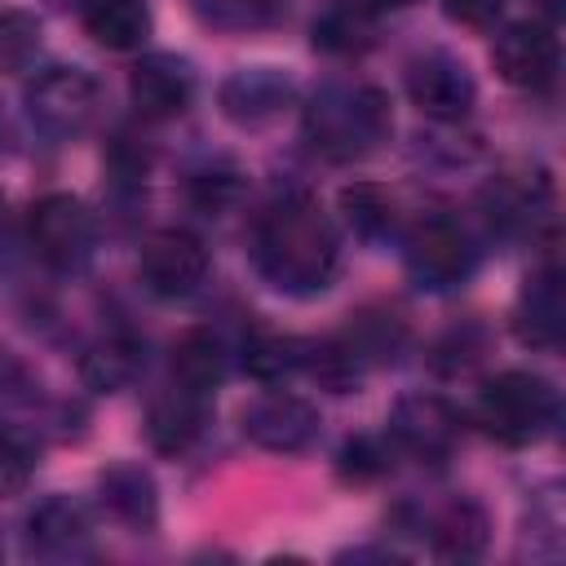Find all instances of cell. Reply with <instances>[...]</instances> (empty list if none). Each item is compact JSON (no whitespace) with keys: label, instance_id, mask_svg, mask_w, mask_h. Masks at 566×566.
<instances>
[{"label":"cell","instance_id":"cell-1","mask_svg":"<svg viewBox=\"0 0 566 566\" xmlns=\"http://www.w3.org/2000/svg\"><path fill=\"white\" fill-rule=\"evenodd\" d=\"M252 261L270 287L287 296H314L332 283L340 243L314 199L287 195L261 212L252 230Z\"/></svg>","mask_w":566,"mask_h":566},{"label":"cell","instance_id":"cell-2","mask_svg":"<svg viewBox=\"0 0 566 566\" xmlns=\"http://www.w3.org/2000/svg\"><path fill=\"white\" fill-rule=\"evenodd\" d=\"M310 146L327 159H358L389 137V102L371 84H327L305 106Z\"/></svg>","mask_w":566,"mask_h":566},{"label":"cell","instance_id":"cell-3","mask_svg":"<svg viewBox=\"0 0 566 566\" xmlns=\"http://www.w3.org/2000/svg\"><path fill=\"white\" fill-rule=\"evenodd\" d=\"M473 416L495 442L526 447L539 442L557 420V389L535 371H500L482 385Z\"/></svg>","mask_w":566,"mask_h":566},{"label":"cell","instance_id":"cell-4","mask_svg":"<svg viewBox=\"0 0 566 566\" xmlns=\"http://www.w3.org/2000/svg\"><path fill=\"white\" fill-rule=\"evenodd\" d=\"M97 84L80 66H49L27 84V115L44 137L71 142L97 119Z\"/></svg>","mask_w":566,"mask_h":566},{"label":"cell","instance_id":"cell-5","mask_svg":"<svg viewBox=\"0 0 566 566\" xmlns=\"http://www.w3.org/2000/svg\"><path fill=\"white\" fill-rule=\"evenodd\" d=\"M27 234H31V248L40 252V261H49L53 270H80L97 243L93 212L75 195H62V190L31 203Z\"/></svg>","mask_w":566,"mask_h":566},{"label":"cell","instance_id":"cell-6","mask_svg":"<svg viewBox=\"0 0 566 566\" xmlns=\"http://www.w3.org/2000/svg\"><path fill=\"white\" fill-rule=\"evenodd\" d=\"M491 62L500 71L504 84L526 88V93H548L557 84V66H562V44L553 35L548 22L526 18V22H509L495 35Z\"/></svg>","mask_w":566,"mask_h":566},{"label":"cell","instance_id":"cell-7","mask_svg":"<svg viewBox=\"0 0 566 566\" xmlns=\"http://www.w3.org/2000/svg\"><path fill=\"white\" fill-rule=\"evenodd\" d=\"M473 261H478V252L451 217H429L407 239V274L429 292L464 283L473 274Z\"/></svg>","mask_w":566,"mask_h":566},{"label":"cell","instance_id":"cell-8","mask_svg":"<svg viewBox=\"0 0 566 566\" xmlns=\"http://www.w3.org/2000/svg\"><path fill=\"white\" fill-rule=\"evenodd\" d=\"M460 433H464L460 411L447 398H438V394H407L389 411V438H394V447H402L407 455L429 460V464L447 460L460 447Z\"/></svg>","mask_w":566,"mask_h":566},{"label":"cell","instance_id":"cell-9","mask_svg":"<svg viewBox=\"0 0 566 566\" xmlns=\"http://www.w3.org/2000/svg\"><path fill=\"white\" fill-rule=\"evenodd\" d=\"M407 97L420 115L429 119H464L473 111V97H478V84L469 75V66L442 49H429L420 57L407 62Z\"/></svg>","mask_w":566,"mask_h":566},{"label":"cell","instance_id":"cell-10","mask_svg":"<svg viewBox=\"0 0 566 566\" xmlns=\"http://www.w3.org/2000/svg\"><path fill=\"white\" fill-rule=\"evenodd\" d=\"M482 212L500 234H539L553 221V181L544 168L500 172L482 186Z\"/></svg>","mask_w":566,"mask_h":566},{"label":"cell","instance_id":"cell-11","mask_svg":"<svg viewBox=\"0 0 566 566\" xmlns=\"http://www.w3.org/2000/svg\"><path fill=\"white\" fill-rule=\"evenodd\" d=\"M243 433L279 455H296L318 438V411L287 389H265L243 407Z\"/></svg>","mask_w":566,"mask_h":566},{"label":"cell","instance_id":"cell-12","mask_svg":"<svg viewBox=\"0 0 566 566\" xmlns=\"http://www.w3.org/2000/svg\"><path fill=\"white\" fill-rule=\"evenodd\" d=\"M137 270L155 296H190L208 279V248L190 230H155L142 243Z\"/></svg>","mask_w":566,"mask_h":566},{"label":"cell","instance_id":"cell-13","mask_svg":"<svg viewBox=\"0 0 566 566\" xmlns=\"http://www.w3.org/2000/svg\"><path fill=\"white\" fill-rule=\"evenodd\" d=\"M296 102V84L274 66H243L221 84V111L239 128H265Z\"/></svg>","mask_w":566,"mask_h":566},{"label":"cell","instance_id":"cell-14","mask_svg":"<svg viewBox=\"0 0 566 566\" xmlns=\"http://www.w3.org/2000/svg\"><path fill=\"white\" fill-rule=\"evenodd\" d=\"M513 332L531 349H557L566 336V279L557 265H544L535 279H526L517 310H513Z\"/></svg>","mask_w":566,"mask_h":566},{"label":"cell","instance_id":"cell-15","mask_svg":"<svg viewBox=\"0 0 566 566\" xmlns=\"http://www.w3.org/2000/svg\"><path fill=\"white\" fill-rule=\"evenodd\" d=\"M190 66L172 53H150L128 71V97L142 119H177L190 106Z\"/></svg>","mask_w":566,"mask_h":566},{"label":"cell","instance_id":"cell-16","mask_svg":"<svg viewBox=\"0 0 566 566\" xmlns=\"http://www.w3.org/2000/svg\"><path fill=\"white\" fill-rule=\"evenodd\" d=\"M27 548L35 557H88L93 553V531H88V513L84 504H75L71 495H49L44 504H35V513L27 517Z\"/></svg>","mask_w":566,"mask_h":566},{"label":"cell","instance_id":"cell-17","mask_svg":"<svg viewBox=\"0 0 566 566\" xmlns=\"http://www.w3.org/2000/svg\"><path fill=\"white\" fill-rule=\"evenodd\" d=\"M203 420H208V398L172 385L168 394H159L150 402V411H146V438H150V447L159 455H181V451H190L199 442Z\"/></svg>","mask_w":566,"mask_h":566},{"label":"cell","instance_id":"cell-18","mask_svg":"<svg viewBox=\"0 0 566 566\" xmlns=\"http://www.w3.org/2000/svg\"><path fill=\"white\" fill-rule=\"evenodd\" d=\"M314 49L332 57H358L376 44V4L371 0H327L310 27Z\"/></svg>","mask_w":566,"mask_h":566},{"label":"cell","instance_id":"cell-19","mask_svg":"<svg viewBox=\"0 0 566 566\" xmlns=\"http://www.w3.org/2000/svg\"><path fill=\"white\" fill-rule=\"evenodd\" d=\"M97 495H102V509L133 531H150L159 517V491L142 464H111L97 478Z\"/></svg>","mask_w":566,"mask_h":566},{"label":"cell","instance_id":"cell-20","mask_svg":"<svg viewBox=\"0 0 566 566\" xmlns=\"http://www.w3.org/2000/svg\"><path fill=\"white\" fill-rule=\"evenodd\" d=\"M80 27L102 49L128 53L146 40L150 9H146V0H80Z\"/></svg>","mask_w":566,"mask_h":566},{"label":"cell","instance_id":"cell-21","mask_svg":"<svg viewBox=\"0 0 566 566\" xmlns=\"http://www.w3.org/2000/svg\"><path fill=\"white\" fill-rule=\"evenodd\" d=\"M340 345L358 367L363 363H389L407 345V318L389 305H367V310L349 314V323L340 332Z\"/></svg>","mask_w":566,"mask_h":566},{"label":"cell","instance_id":"cell-22","mask_svg":"<svg viewBox=\"0 0 566 566\" xmlns=\"http://www.w3.org/2000/svg\"><path fill=\"white\" fill-rule=\"evenodd\" d=\"M226 380V349L208 327H190L172 345V385L212 398V389Z\"/></svg>","mask_w":566,"mask_h":566},{"label":"cell","instance_id":"cell-23","mask_svg":"<svg viewBox=\"0 0 566 566\" xmlns=\"http://www.w3.org/2000/svg\"><path fill=\"white\" fill-rule=\"evenodd\" d=\"M429 544H433L438 557H460V562L464 557H478L486 548V513L478 504H469V500L447 504L438 513V522H433Z\"/></svg>","mask_w":566,"mask_h":566},{"label":"cell","instance_id":"cell-24","mask_svg":"<svg viewBox=\"0 0 566 566\" xmlns=\"http://www.w3.org/2000/svg\"><path fill=\"white\" fill-rule=\"evenodd\" d=\"M137 367H142V354H137V345L124 340V336H111V340L93 345V349L80 358V376H84V385L97 389V394H111V389L128 385V380L137 376Z\"/></svg>","mask_w":566,"mask_h":566},{"label":"cell","instance_id":"cell-25","mask_svg":"<svg viewBox=\"0 0 566 566\" xmlns=\"http://www.w3.org/2000/svg\"><path fill=\"white\" fill-rule=\"evenodd\" d=\"M340 212H345V221H349V230H354L358 239H385V234L394 230V203H389V195H385L380 186H371V181L345 186V190H340Z\"/></svg>","mask_w":566,"mask_h":566},{"label":"cell","instance_id":"cell-26","mask_svg":"<svg viewBox=\"0 0 566 566\" xmlns=\"http://www.w3.org/2000/svg\"><path fill=\"white\" fill-rule=\"evenodd\" d=\"M301 354H305V340L296 336H279V332H265L256 327L248 340H243V367L256 376V380H279L287 371L301 367Z\"/></svg>","mask_w":566,"mask_h":566},{"label":"cell","instance_id":"cell-27","mask_svg":"<svg viewBox=\"0 0 566 566\" xmlns=\"http://www.w3.org/2000/svg\"><path fill=\"white\" fill-rule=\"evenodd\" d=\"M190 9L212 31H252L274 18V0H190Z\"/></svg>","mask_w":566,"mask_h":566},{"label":"cell","instance_id":"cell-28","mask_svg":"<svg viewBox=\"0 0 566 566\" xmlns=\"http://www.w3.org/2000/svg\"><path fill=\"white\" fill-rule=\"evenodd\" d=\"M482 354H486V332H482L478 323H464V327H451V332L433 345L429 367H433L438 376H464L473 363H482Z\"/></svg>","mask_w":566,"mask_h":566},{"label":"cell","instance_id":"cell-29","mask_svg":"<svg viewBox=\"0 0 566 566\" xmlns=\"http://www.w3.org/2000/svg\"><path fill=\"white\" fill-rule=\"evenodd\" d=\"M40 49V18L27 9L0 13V71H22Z\"/></svg>","mask_w":566,"mask_h":566},{"label":"cell","instance_id":"cell-30","mask_svg":"<svg viewBox=\"0 0 566 566\" xmlns=\"http://www.w3.org/2000/svg\"><path fill=\"white\" fill-rule=\"evenodd\" d=\"M239 190H243V181H239V172L234 168H226V164H217V168H199V172H190L186 177V195H190V203L199 208V212H226L234 199H239Z\"/></svg>","mask_w":566,"mask_h":566},{"label":"cell","instance_id":"cell-31","mask_svg":"<svg viewBox=\"0 0 566 566\" xmlns=\"http://www.w3.org/2000/svg\"><path fill=\"white\" fill-rule=\"evenodd\" d=\"M35 442L13 433V429H0V500L9 495H22L31 473H35Z\"/></svg>","mask_w":566,"mask_h":566},{"label":"cell","instance_id":"cell-32","mask_svg":"<svg viewBox=\"0 0 566 566\" xmlns=\"http://www.w3.org/2000/svg\"><path fill=\"white\" fill-rule=\"evenodd\" d=\"M385 469H389V455H385V447H380L376 438H354V442L340 447V478H349V482H371V478H380Z\"/></svg>","mask_w":566,"mask_h":566},{"label":"cell","instance_id":"cell-33","mask_svg":"<svg viewBox=\"0 0 566 566\" xmlns=\"http://www.w3.org/2000/svg\"><path fill=\"white\" fill-rule=\"evenodd\" d=\"M442 9L460 27H491L500 18V0H442Z\"/></svg>","mask_w":566,"mask_h":566},{"label":"cell","instance_id":"cell-34","mask_svg":"<svg viewBox=\"0 0 566 566\" xmlns=\"http://www.w3.org/2000/svg\"><path fill=\"white\" fill-rule=\"evenodd\" d=\"M376 4H416V0H376Z\"/></svg>","mask_w":566,"mask_h":566}]
</instances>
